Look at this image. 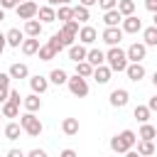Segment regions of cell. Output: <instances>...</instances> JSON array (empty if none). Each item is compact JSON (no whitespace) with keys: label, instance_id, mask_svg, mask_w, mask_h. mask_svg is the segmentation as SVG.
Listing matches in <instances>:
<instances>
[{"label":"cell","instance_id":"6da1fadb","mask_svg":"<svg viewBox=\"0 0 157 157\" xmlns=\"http://www.w3.org/2000/svg\"><path fill=\"white\" fill-rule=\"evenodd\" d=\"M105 64L110 66V71H118V74H120V71L128 69L130 61H128V54H125L120 47H110V49L105 52Z\"/></svg>","mask_w":157,"mask_h":157},{"label":"cell","instance_id":"7a4b0ae2","mask_svg":"<svg viewBox=\"0 0 157 157\" xmlns=\"http://www.w3.org/2000/svg\"><path fill=\"white\" fill-rule=\"evenodd\" d=\"M20 125H22V130H25L29 137H39L42 130H44L42 120H39L34 113H25V115H20Z\"/></svg>","mask_w":157,"mask_h":157},{"label":"cell","instance_id":"3957f363","mask_svg":"<svg viewBox=\"0 0 157 157\" xmlns=\"http://www.w3.org/2000/svg\"><path fill=\"white\" fill-rule=\"evenodd\" d=\"M66 86H69V91H71L76 98H86V96H88V81L81 78V76H76V74L69 76V83H66Z\"/></svg>","mask_w":157,"mask_h":157},{"label":"cell","instance_id":"277c9868","mask_svg":"<svg viewBox=\"0 0 157 157\" xmlns=\"http://www.w3.org/2000/svg\"><path fill=\"white\" fill-rule=\"evenodd\" d=\"M15 10H17V17L25 20V22H27V20H34V17L39 15V7H37L34 0H25V2H20Z\"/></svg>","mask_w":157,"mask_h":157},{"label":"cell","instance_id":"5b68a950","mask_svg":"<svg viewBox=\"0 0 157 157\" xmlns=\"http://www.w3.org/2000/svg\"><path fill=\"white\" fill-rule=\"evenodd\" d=\"M125 54H128V61H130V64H142V59L147 56V47H145L142 42H132V44L125 49Z\"/></svg>","mask_w":157,"mask_h":157},{"label":"cell","instance_id":"8992f818","mask_svg":"<svg viewBox=\"0 0 157 157\" xmlns=\"http://www.w3.org/2000/svg\"><path fill=\"white\" fill-rule=\"evenodd\" d=\"M123 27H105L103 29V34H101V39L108 44V47H118L120 44V39H123Z\"/></svg>","mask_w":157,"mask_h":157},{"label":"cell","instance_id":"52a82bcc","mask_svg":"<svg viewBox=\"0 0 157 157\" xmlns=\"http://www.w3.org/2000/svg\"><path fill=\"white\" fill-rule=\"evenodd\" d=\"M123 32L125 34H137V32H142V20L137 17V15H130V17H123Z\"/></svg>","mask_w":157,"mask_h":157},{"label":"cell","instance_id":"ba28073f","mask_svg":"<svg viewBox=\"0 0 157 157\" xmlns=\"http://www.w3.org/2000/svg\"><path fill=\"white\" fill-rule=\"evenodd\" d=\"M78 44H83V47H88V44H93L96 39H98V32H96V27H91V25H83L81 29H78Z\"/></svg>","mask_w":157,"mask_h":157},{"label":"cell","instance_id":"9c48e42d","mask_svg":"<svg viewBox=\"0 0 157 157\" xmlns=\"http://www.w3.org/2000/svg\"><path fill=\"white\" fill-rule=\"evenodd\" d=\"M108 101H110V105H113V108H125V105H128V101H130V93H128L125 88H115V91H110Z\"/></svg>","mask_w":157,"mask_h":157},{"label":"cell","instance_id":"30bf717a","mask_svg":"<svg viewBox=\"0 0 157 157\" xmlns=\"http://www.w3.org/2000/svg\"><path fill=\"white\" fill-rule=\"evenodd\" d=\"M29 88H32V93H37V96H42L47 88H49V76H32L29 78Z\"/></svg>","mask_w":157,"mask_h":157},{"label":"cell","instance_id":"8fae6325","mask_svg":"<svg viewBox=\"0 0 157 157\" xmlns=\"http://www.w3.org/2000/svg\"><path fill=\"white\" fill-rule=\"evenodd\" d=\"M110 76H113V71H110V66H108V64H103V66H96V69H93V81H96V83H101V86H103V83H108V81H110Z\"/></svg>","mask_w":157,"mask_h":157},{"label":"cell","instance_id":"7c38bea8","mask_svg":"<svg viewBox=\"0 0 157 157\" xmlns=\"http://www.w3.org/2000/svg\"><path fill=\"white\" fill-rule=\"evenodd\" d=\"M86 56H88V49H86L83 44H74V47H69V59H71L74 64L86 61Z\"/></svg>","mask_w":157,"mask_h":157},{"label":"cell","instance_id":"4fadbf2b","mask_svg":"<svg viewBox=\"0 0 157 157\" xmlns=\"http://www.w3.org/2000/svg\"><path fill=\"white\" fill-rule=\"evenodd\" d=\"M103 22H105V27H120L123 25V15L118 12V7L108 10V12H103Z\"/></svg>","mask_w":157,"mask_h":157},{"label":"cell","instance_id":"5bb4252c","mask_svg":"<svg viewBox=\"0 0 157 157\" xmlns=\"http://www.w3.org/2000/svg\"><path fill=\"white\" fill-rule=\"evenodd\" d=\"M125 74H128V78L130 81H142L145 78V66L142 64H128V69H125Z\"/></svg>","mask_w":157,"mask_h":157},{"label":"cell","instance_id":"9a60e30c","mask_svg":"<svg viewBox=\"0 0 157 157\" xmlns=\"http://www.w3.org/2000/svg\"><path fill=\"white\" fill-rule=\"evenodd\" d=\"M78 128H81V125H78V118H64V120H61V132L69 135V137H71V135H78Z\"/></svg>","mask_w":157,"mask_h":157},{"label":"cell","instance_id":"2e32d148","mask_svg":"<svg viewBox=\"0 0 157 157\" xmlns=\"http://www.w3.org/2000/svg\"><path fill=\"white\" fill-rule=\"evenodd\" d=\"M5 37H7V47H22V42H25V34H22L17 27L7 29V32H5Z\"/></svg>","mask_w":157,"mask_h":157},{"label":"cell","instance_id":"e0dca14e","mask_svg":"<svg viewBox=\"0 0 157 157\" xmlns=\"http://www.w3.org/2000/svg\"><path fill=\"white\" fill-rule=\"evenodd\" d=\"M39 39L37 37H27L25 42H22V54H27V56H32V54H39Z\"/></svg>","mask_w":157,"mask_h":157},{"label":"cell","instance_id":"ac0fdd59","mask_svg":"<svg viewBox=\"0 0 157 157\" xmlns=\"http://www.w3.org/2000/svg\"><path fill=\"white\" fill-rule=\"evenodd\" d=\"M10 78H27L29 76V69H27V64H22V61H15L12 66H10Z\"/></svg>","mask_w":157,"mask_h":157},{"label":"cell","instance_id":"d6986e66","mask_svg":"<svg viewBox=\"0 0 157 157\" xmlns=\"http://www.w3.org/2000/svg\"><path fill=\"white\" fill-rule=\"evenodd\" d=\"M22 105L27 108V113H37V110L42 108V98H39L37 93H29V96H25V101H22Z\"/></svg>","mask_w":157,"mask_h":157},{"label":"cell","instance_id":"ffe728a7","mask_svg":"<svg viewBox=\"0 0 157 157\" xmlns=\"http://www.w3.org/2000/svg\"><path fill=\"white\" fill-rule=\"evenodd\" d=\"M20 132H25V130H22V125H20V123H7V125H5V128H2V135H5V137H7V140H10V142H15V140H17V137H20Z\"/></svg>","mask_w":157,"mask_h":157},{"label":"cell","instance_id":"44dd1931","mask_svg":"<svg viewBox=\"0 0 157 157\" xmlns=\"http://www.w3.org/2000/svg\"><path fill=\"white\" fill-rule=\"evenodd\" d=\"M86 61H88L91 66H103V64H105V52H101V49H88Z\"/></svg>","mask_w":157,"mask_h":157},{"label":"cell","instance_id":"7402d4cb","mask_svg":"<svg viewBox=\"0 0 157 157\" xmlns=\"http://www.w3.org/2000/svg\"><path fill=\"white\" fill-rule=\"evenodd\" d=\"M110 150H113V152H118V155H125V152H130V147H128V142L120 137V132L110 137Z\"/></svg>","mask_w":157,"mask_h":157},{"label":"cell","instance_id":"603a6c76","mask_svg":"<svg viewBox=\"0 0 157 157\" xmlns=\"http://www.w3.org/2000/svg\"><path fill=\"white\" fill-rule=\"evenodd\" d=\"M142 44L145 47H157V27H145L142 29Z\"/></svg>","mask_w":157,"mask_h":157},{"label":"cell","instance_id":"cb8c5ba5","mask_svg":"<svg viewBox=\"0 0 157 157\" xmlns=\"http://www.w3.org/2000/svg\"><path fill=\"white\" fill-rule=\"evenodd\" d=\"M37 17H39V22H42V25H44V22H54V20H56V10H54L52 5H42Z\"/></svg>","mask_w":157,"mask_h":157},{"label":"cell","instance_id":"d4e9b609","mask_svg":"<svg viewBox=\"0 0 157 157\" xmlns=\"http://www.w3.org/2000/svg\"><path fill=\"white\" fill-rule=\"evenodd\" d=\"M42 27H44V25H42L39 20H27V22H25V34H27V37H39V34H42Z\"/></svg>","mask_w":157,"mask_h":157},{"label":"cell","instance_id":"484cf974","mask_svg":"<svg viewBox=\"0 0 157 157\" xmlns=\"http://www.w3.org/2000/svg\"><path fill=\"white\" fill-rule=\"evenodd\" d=\"M49 83H54V86H64V83H69V74H66L64 69H54V71L49 74Z\"/></svg>","mask_w":157,"mask_h":157},{"label":"cell","instance_id":"4316f807","mask_svg":"<svg viewBox=\"0 0 157 157\" xmlns=\"http://www.w3.org/2000/svg\"><path fill=\"white\" fill-rule=\"evenodd\" d=\"M132 115H135V120L137 123H150V115H152V110L147 108V105H135V110H132Z\"/></svg>","mask_w":157,"mask_h":157},{"label":"cell","instance_id":"83f0119b","mask_svg":"<svg viewBox=\"0 0 157 157\" xmlns=\"http://www.w3.org/2000/svg\"><path fill=\"white\" fill-rule=\"evenodd\" d=\"M137 152H140L142 157L155 155V140H137Z\"/></svg>","mask_w":157,"mask_h":157},{"label":"cell","instance_id":"f1b7e54d","mask_svg":"<svg viewBox=\"0 0 157 157\" xmlns=\"http://www.w3.org/2000/svg\"><path fill=\"white\" fill-rule=\"evenodd\" d=\"M118 12H120L123 17L135 15V0H118Z\"/></svg>","mask_w":157,"mask_h":157},{"label":"cell","instance_id":"f546056e","mask_svg":"<svg viewBox=\"0 0 157 157\" xmlns=\"http://www.w3.org/2000/svg\"><path fill=\"white\" fill-rule=\"evenodd\" d=\"M56 20H61L64 25H66V22H71V20H74V7H69V5H61V7L56 10Z\"/></svg>","mask_w":157,"mask_h":157},{"label":"cell","instance_id":"4dcf8cb0","mask_svg":"<svg viewBox=\"0 0 157 157\" xmlns=\"http://www.w3.org/2000/svg\"><path fill=\"white\" fill-rule=\"evenodd\" d=\"M74 20H76V22H88V20H91V10L83 7V5H76V7H74Z\"/></svg>","mask_w":157,"mask_h":157},{"label":"cell","instance_id":"1f68e13d","mask_svg":"<svg viewBox=\"0 0 157 157\" xmlns=\"http://www.w3.org/2000/svg\"><path fill=\"white\" fill-rule=\"evenodd\" d=\"M93 69H96V66H91L88 61H78V64H76V76L88 78V76H93Z\"/></svg>","mask_w":157,"mask_h":157},{"label":"cell","instance_id":"d6a6232c","mask_svg":"<svg viewBox=\"0 0 157 157\" xmlns=\"http://www.w3.org/2000/svg\"><path fill=\"white\" fill-rule=\"evenodd\" d=\"M0 110H2V118H17L20 115V105H15V103H2L0 105Z\"/></svg>","mask_w":157,"mask_h":157},{"label":"cell","instance_id":"836d02e7","mask_svg":"<svg viewBox=\"0 0 157 157\" xmlns=\"http://www.w3.org/2000/svg\"><path fill=\"white\" fill-rule=\"evenodd\" d=\"M137 137H140V140H157V130H155V128H152L150 123H145V125L140 128Z\"/></svg>","mask_w":157,"mask_h":157},{"label":"cell","instance_id":"e575fe53","mask_svg":"<svg viewBox=\"0 0 157 157\" xmlns=\"http://www.w3.org/2000/svg\"><path fill=\"white\" fill-rule=\"evenodd\" d=\"M54 56H56V52H54L52 44H42L39 47V61H52Z\"/></svg>","mask_w":157,"mask_h":157},{"label":"cell","instance_id":"d590c367","mask_svg":"<svg viewBox=\"0 0 157 157\" xmlns=\"http://www.w3.org/2000/svg\"><path fill=\"white\" fill-rule=\"evenodd\" d=\"M56 34H59V39L64 42V47H74V44H76V34H71V32H66L64 27H61V29H59Z\"/></svg>","mask_w":157,"mask_h":157},{"label":"cell","instance_id":"8d00e7d4","mask_svg":"<svg viewBox=\"0 0 157 157\" xmlns=\"http://www.w3.org/2000/svg\"><path fill=\"white\" fill-rule=\"evenodd\" d=\"M120 137H123V140L128 142V147H130V150H132V147L137 145V140H140V137H137V135H135L132 130H123V132H120Z\"/></svg>","mask_w":157,"mask_h":157},{"label":"cell","instance_id":"74e56055","mask_svg":"<svg viewBox=\"0 0 157 157\" xmlns=\"http://www.w3.org/2000/svg\"><path fill=\"white\" fill-rule=\"evenodd\" d=\"M98 7H101L103 12H108V10H115V7H118V0H98Z\"/></svg>","mask_w":157,"mask_h":157},{"label":"cell","instance_id":"f35d334b","mask_svg":"<svg viewBox=\"0 0 157 157\" xmlns=\"http://www.w3.org/2000/svg\"><path fill=\"white\" fill-rule=\"evenodd\" d=\"M47 44H52V47H54V52H56V54H59V52H61V49H64V42H61V39H59V34H52V39H49V42H47Z\"/></svg>","mask_w":157,"mask_h":157},{"label":"cell","instance_id":"ab89813d","mask_svg":"<svg viewBox=\"0 0 157 157\" xmlns=\"http://www.w3.org/2000/svg\"><path fill=\"white\" fill-rule=\"evenodd\" d=\"M10 103H15V105H20L22 101H25V96H20V91H15V88H10V98H7Z\"/></svg>","mask_w":157,"mask_h":157},{"label":"cell","instance_id":"60d3db41","mask_svg":"<svg viewBox=\"0 0 157 157\" xmlns=\"http://www.w3.org/2000/svg\"><path fill=\"white\" fill-rule=\"evenodd\" d=\"M64 29H66V32H71V34H76V37H78V29H81V27H78V22H76V20H71V22H66V25H64Z\"/></svg>","mask_w":157,"mask_h":157},{"label":"cell","instance_id":"b9f144b4","mask_svg":"<svg viewBox=\"0 0 157 157\" xmlns=\"http://www.w3.org/2000/svg\"><path fill=\"white\" fill-rule=\"evenodd\" d=\"M20 5V0H0V7L2 10H12V7H17Z\"/></svg>","mask_w":157,"mask_h":157},{"label":"cell","instance_id":"7bdbcfd3","mask_svg":"<svg viewBox=\"0 0 157 157\" xmlns=\"http://www.w3.org/2000/svg\"><path fill=\"white\" fill-rule=\"evenodd\" d=\"M10 81H12L10 74H2V71H0V86H2V88H10Z\"/></svg>","mask_w":157,"mask_h":157},{"label":"cell","instance_id":"ee69618b","mask_svg":"<svg viewBox=\"0 0 157 157\" xmlns=\"http://www.w3.org/2000/svg\"><path fill=\"white\" fill-rule=\"evenodd\" d=\"M145 7H147L152 15H157V0H145Z\"/></svg>","mask_w":157,"mask_h":157},{"label":"cell","instance_id":"f6af8a7d","mask_svg":"<svg viewBox=\"0 0 157 157\" xmlns=\"http://www.w3.org/2000/svg\"><path fill=\"white\" fill-rule=\"evenodd\" d=\"M7 98H10V88H2V86H0V105L7 103Z\"/></svg>","mask_w":157,"mask_h":157},{"label":"cell","instance_id":"bcb514c9","mask_svg":"<svg viewBox=\"0 0 157 157\" xmlns=\"http://www.w3.org/2000/svg\"><path fill=\"white\" fill-rule=\"evenodd\" d=\"M27 157H47V152H44V150H39V147H34V150H29V152H27Z\"/></svg>","mask_w":157,"mask_h":157},{"label":"cell","instance_id":"7dc6e473","mask_svg":"<svg viewBox=\"0 0 157 157\" xmlns=\"http://www.w3.org/2000/svg\"><path fill=\"white\" fill-rule=\"evenodd\" d=\"M7 157H27L22 150H17V147H12V150H7Z\"/></svg>","mask_w":157,"mask_h":157},{"label":"cell","instance_id":"c3c4849f","mask_svg":"<svg viewBox=\"0 0 157 157\" xmlns=\"http://www.w3.org/2000/svg\"><path fill=\"white\" fill-rule=\"evenodd\" d=\"M59 157H78V155H76L71 147H66V150H61V152H59Z\"/></svg>","mask_w":157,"mask_h":157},{"label":"cell","instance_id":"681fc988","mask_svg":"<svg viewBox=\"0 0 157 157\" xmlns=\"http://www.w3.org/2000/svg\"><path fill=\"white\" fill-rule=\"evenodd\" d=\"M147 108H150L152 113H157V96H152V98L147 101Z\"/></svg>","mask_w":157,"mask_h":157},{"label":"cell","instance_id":"f907efd6","mask_svg":"<svg viewBox=\"0 0 157 157\" xmlns=\"http://www.w3.org/2000/svg\"><path fill=\"white\" fill-rule=\"evenodd\" d=\"M5 47H7V37L0 32V56H2V52H5Z\"/></svg>","mask_w":157,"mask_h":157},{"label":"cell","instance_id":"816d5d0a","mask_svg":"<svg viewBox=\"0 0 157 157\" xmlns=\"http://www.w3.org/2000/svg\"><path fill=\"white\" fill-rule=\"evenodd\" d=\"M78 5H83V7H93V5H98V0H78Z\"/></svg>","mask_w":157,"mask_h":157},{"label":"cell","instance_id":"f5cc1de1","mask_svg":"<svg viewBox=\"0 0 157 157\" xmlns=\"http://www.w3.org/2000/svg\"><path fill=\"white\" fill-rule=\"evenodd\" d=\"M125 157H142L137 150H130V152H125Z\"/></svg>","mask_w":157,"mask_h":157},{"label":"cell","instance_id":"db71d44e","mask_svg":"<svg viewBox=\"0 0 157 157\" xmlns=\"http://www.w3.org/2000/svg\"><path fill=\"white\" fill-rule=\"evenodd\" d=\"M71 2H74V0H59V7H61V5H71Z\"/></svg>","mask_w":157,"mask_h":157},{"label":"cell","instance_id":"11a10c76","mask_svg":"<svg viewBox=\"0 0 157 157\" xmlns=\"http://www.w3.org/2000/svg\"><path fill=\"white\" fill-rule=\"evenodd\" d=\"M47 5H52V7H54V5H59V0H47Z\"/></svg>","mask_w":157,"mask_h":157},{"label":"cell","instance_id":"9f6ffc18","mask_svg":"<svg viewBox=\"0 0 157 157\" xmlns=\"http://www.w3.org/2000/svg\"><path fill=\"white\" fill-rule=\"evenodd\" d=\"M152 83H155V86H157V71H155V74H152Z\"/></svg>","mask_w":157,"mask_h":157},{"label":"cell","instance_id":"6f0895ef","mask_svg":"<svg viewBox=\"0 0 157 157\" xmlns=\"http://www.w3.org/2000/svg\"><path fill=\"white\" fill-rule=\"evenodd\" d=\"M2 20H5V10L0 7V22H2Z\"/></svg>","mask_w":157,"mask_h":157},{"label":"cell","instance_id":"680465c9","mask_svg":"<svg viewBox=\"0 0 157 157\" xmlns=\"http://www.w3.org/2000/svg\"><path fill=\"white\" fill-rule=\"evenodd\" d=\"M155 27H157V15H155Z\"/></svg>","mask_w":157,"mask_h":157},{"label":"cell","instance_id":"91938a15","mask_svg":"<svg viewBox=\"0 0 157 157\" xmlns=\"http://www.w3.org/2000/svg\"><path fill=\"white\" fill-rule=\"evenodd\" d=\"M0 118H2V110H0Z\"/></svg>","mask_w":157,"mask_h":157}]
</instances>
